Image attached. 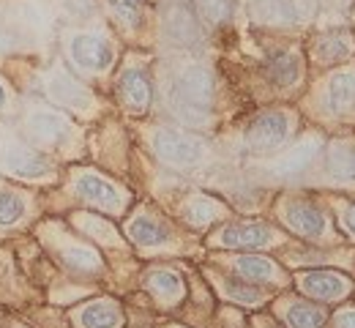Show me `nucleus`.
Returning <instances> with one entry per match:
<instances>
[{
    "label": "nucleus",
    "mask_w": 355,
    "mask_h": 328,
    "mask_svg": "<svg viewBox=\"0 0 355 328\" xmlns=\"http://www.w3.org/2000/svg\"><path fill=\"white\" fill-rule=\"evenodd\" d=\"M164 33H167L170 42H175L180 47H191V44L200 42L197 19H194V14L186 6H175L173 11H167V17H164Z\"/></svg>",
    "instance_id": "nucleus-14"
},
{
    "label": "nucleus",
    "mask_w": 355,
    "mask_h": 328,
    "mask_svg": "<svg viewBox=\"0 0 355 328\" xmlns=\"http://www.w3.org/2000/svg\"><path fill=\"white\" fill-rule=\"evenodd\" d=\"M194 8L205 25L219 28L232 14V0H194Z\"/></svg>",
    "instance_id": "nucleus-25"
},
{
    "label": "nucleus",
    "mask_w": 355,
    "mask_h": 328,
    "mask_svg": "<svg viewBox=\"0 0 355 328\" xmlns=\"http://www.w3.org/2000/svg\"><path fill=\"white\" fill-rule=\"evenodd\" d=\"M183 216H186L191 225L202 227V225H208V222H214V219L224 216V208L219 205V202H216V200L197 194V197H191V200H189V205H186Z\"/></svg>",
    "instance_id": "nucleus-22"
},
{
    "label": "nucleus",
    "mask_w": 355,
    "mask_h": 328,
    "mask_svg": "<svg viewBox=\"0 0 355 328\" xmlns=\"http://www.w3.org/2000/svg\"><path fill=\"white\" fill-rule=\"evenodd\" d=\"M153 150L164 164H170L175 170H191V167L202 164L208 156V145L200 137L173 132V129H159L153 135Z\"/></svg>",
    "instance_id": "nucleus-3"
},
{
    "label": "nucleus",
    "mask_w": 355,
    "mask_h": 328,
    "mask_svg": "<svg viewBox=\"0 0 355 328\" xmlns=\"http://www.w3.org/2000/svg\"><path fill=\"white\" fill-rule=\"evenodd\" d=\"M80 219H85V227H88L93 235H101L104 241L115 243V230H112L107 222H96V216H80Z\"/></svg>",
    "instance_id": "nucleus-29"
},
{
    "label": "nucleus",
    "mask_w": 355,
    "mask_h": 328,
    "mask_svg": "<svg viewBox=\"0 0 355 328\" xmlns=\"http://www.w3.org/2000/svg\"><path fill=\"white\" fill-rule=\"evenodd\" d=\"M266 69L273 85L293 88L301 80V55L298 52H290V49H282V52H276V55L268 58Z\"/></svg>",
    "instance_id": "nucleus-17"
},
{
    "label": "nucleus",
    "mask_w": 355,
    "mask_h": 328,
    "mask_svg": "<svg viewBox=\"0 0 355 328\" xmlns=\"http://www.w3.org/2000/svg\"><path fill=\"white\" fill-rule=\"evenodd\" d=\"M317 150H320V140L298 142L293 150L282 153V156L270 164V173L279 175V178H295V175H301L304 170H309V164L314 162Z\"/></svg>",
    "instance_id": "nucleus-12"
},
{
    "label": "nucleus",
    "mask_w": 355,
    "mask_h": 328,
    "mask_svg": "<svg viewBox=\"0 0 355 328\" xmlns=\"http://www.w3.org/2000/svg\"><path fill=\"white\" fill-rule=\"evenodd\" d=\"M214 101V74L202 63H189L178 69L167 85V104L178 118L189 126H200L208 121Z\"/></svg>",
    "instance_id": "nucleus-1"
},
{
    "label": "nucleus",
    "mask_w": 355,
    "mask_h": 328,
    "mask_svg": "<svg viewBox=\"0 0 355 328\" xmlns=\"http://www.w3.org/2000/svg\"><path fill=\"white\" fill-rule=\"evenodd\" d=\"M325 101L328 110L336 115H347L355 110V74L353 71H339L328 80L325 88Z\"/></svg>",
    "instance_id": "nucleus-15"
},
{
    "label": "nucleus",
    "mask_w": 355,
    "mask_h": 328,
    "mask_svg": "<svg viewBox=\"0 0 355 328\" xmlns=\"http://www.w3.org/2000/svg\"><path fill=\"white\" fill-rule=\"evenodd\" d=\"M214 241L222 246H232V249H260V246L273 243V233L266 225H230Z\"/></svg>",
    "instance_id": "nucleus-13"
},
{
    "label": "nucleus",
    "mask_w": 355,
    "mask_h": 328,
    "mask_svg": "<svg viewBox=\"0 0 355 328\" xmlns=\"http://www.w3.org/2000/svg\"><path fill=\"white\" fill-rule=\"evenodd\" d=\"M284 219L287 225L304 238H322L328 233V222H325V214L320 208H314L311 202H293L287 205L284 211Z\"/></svg>",
    "instance_id": "nucleus-11"
},
{
    "label": "nucleus",
    "mask_w": 355,
    "mask_h": 328,
    "mask_svg": "<svg viewBox=\"0 0 355 328\" xmlns=\"http://www.w3.org/2000/svg\"><path fill=\"white\" fill-rule=\"evenodd\" d=\"M287 320L293 328H320L325 323V312L311 304H290Z\"/></svg>",
    "instance_id": "nucleus-26"
},
{
    "label": "nucleus",
    "mask_w": 355,
    "mask_h": 328,
    "mask_svg": "<svg viewBox=\"0 0 355 328\" xmlns=\"http://www.w3.org/2000/svg\"><path fill=\"white\" fill-rule=\"evenodd\" d=\"M129 235L139 246H162L170 241V230L153 216H137L129 225Z\"/></svg>",
    "instance_id": "nucleus-20"
},
{
    "label": "nucleus",
    "mask_w": 355,
    "mask_h": 328,
    "mask_svg": "<svg viewBox=\"0 0 355 328\" xmlns=\"http://www.w3.org/2000/svg\"><path fill=\"white\" fill-rule=\"evenodd\" d=\"M301 290L314 295V298L334 301V298H339V295H345L350 290V282L345 277H339V274H331V271H314V274L301 277Z\"/></svg>",
    "instance_id": "nucleus-16"
},
{
    "label": "nucleus",
    "mask_w": 355,
    "mask_h": 328,
    "mask_svg": "<svg viewBox=\"0 0 355 328\" xmlns=\"http://www.w3.org/2000/svg\"><path fill=\"white\" fill-rule=\"evenodd\" d=\"M107 6L115 14V19L129 28L139 25V19H142V0H107Z\"/></svg>",
    "instance_id": "nucleus-28"
},
{
    "label": "nucleus",
    "mask_w": 355,
    "mask_h": 328,
    "mask_svg": "<svg viewBox=\"0 0 355 328\" xmlns=\"http://www.w3.org/2000/svg\"><path fill=\"white\" fill-rule=\"evenodd\" d=\"M314 0H252L249 14L260 25H301L314 14Z\"/></svg>",
    "instance_id": "nucleus-6"
},
{
    "label": "nucleus",
    "mask_w": 355,
    "mask_h": 328,
    "mask_svg": "<svg viewBox=\"0 0 355 328\" xmlns=\"http://www.w3.org/2000/svg\"><path fill=\"white\" fill-rule=\"evenodd\" d=\"M66 52L77 69L85 74H104L112 60H115V47L110 39H104L96 31H77L66 39Z\"/></svg>",
    "instance_id": "nucleus-4"
},
{
    "label": "nucleus",
    "mask_w": 355,
    "mask_h": 328,
    "mask_svg": "<svg viewBox=\"0 0 355 328\" xmlns=\"http://www.w3.org/2000/svg\"><path fill=\"white\" fill-rule=\"evenodd\" d=\"M314 52H317V58H320V60H325V63L345 60V58L353 52V39H350V33H347V31L334 28V31H328V33H322V36L317 39Z\"/></svg>",
    "instance_id": "nucleus-19"
},
{
    "label": "nucleus",
    "mask_w": 355,
    "mask_h": 328,
    "mask_svg": "<svg viewBox=\"0 0 355 328\" xmlns=\"http://www.w3.org/2000/svg\"><path fill=\"white\" fill-rule=\"evenodd\" d=\"M121 101L129 112H145L150 107V80L142 69H126L118 83Z\"/></svg>",
    "instance_id": "nucleus-10"
},
{
    "label": "nucleus",
    "mask_w": 355,
    "mask_h": 328,
    "mask_svg": "<svg viewBox=\"0 0 355 328\" xmlns=\"http://www.w3.org/2000/svg\"><path fill=\"white\" fill-rule=\"evenodd\" d=\"M148 284H150V290L159 295V298H164V301H178L180 295H183V284L178 279L173 271H153L150 277H148Z\"/></svg>",
    "instance_id": "nucleus-27"
},
{
    "label": "nucleus",
    "mask_w": 355,
    "mask_h": 328,
    "mask_svg": "<svg viewBox=\"0 0 355 328\" xmlns=\"http://www.w3.org/2000/svg\"><path fill=\"white\" fill-rule=\"evenodd\" d=\"M328 175L339 184H355V142H336L328 150Z\"/></svg>",
    "instance_id": "nucleus-18"
},
{
    "label": "nucleus",
    "mask_w": 355,
    "mask_h": 328,
    "mask_svg": "<svg viewBox=\"0 0 355 328\" xmlns=\"http://www.w3.org/2000/svg\"><path fill=\"white\" fill-rule=\"evenodd\" d=\"M74 189L85 202L101 208V211H110V214H121L123 205H126L123 189H118L112 181H107V178H101L96 173H80L74 178Z\"/></svg>",
    "instance_id": "nucleus-8"
},
{
    "label": "nucleus",
    "mask_w": 355,
    "mask_h": 328,
    "mask_svg": "<svg viewBox=\"0 0 355 328\" xmlns=\"http://www.w3.org/2000/svg\"><path fill=\"white\" fill-rule=\"evenodd\" d=\"M28 214V200L25 194H17V191H0V230L3 227H11V225H19Z\"/></svg>",
    "instance_id": "nucleus-23"
},
{
    "label": "nucleus",
    "mask_w": 355,
    "mask_h": 328,
    "mask_svg": "<svg viewBox=\"0 0 355 328\" xmlns=\"http://www.w3.org/2000/svg\"><path fill=\"white\" fill-rule=\"evenodd\" d=\"M25 132L28 137L39 145H46V148H60L71 140L74 135V126L55 110H46V107H31L25 112Z\"/></svg>",
    "instance_id": "nucleus-5"
},
{
    "label": "nucleus",
    "mask_w": 355,
    "mask_h": 328,
    "mask_svg": "<svg viewBox=\"0 0 355 328\" xmlns=\"http://www.w3.org/2000/svg\"><path fill=\"white\" fill-rule=\"evenodd\" d=\"M0 173L25 178V181H44L52 175V164L17 135L3 132L0 135Z\"/></svg>",
    "instance_id": "nucleus-2"
},
{
    "label": "nucleus",
    "mask_w": 355,
    "mask_h": 328,
    "mask_svg": "<svg viewBox=\"0 0 355 328\" xmlns=\"http://www.w3.org/2000/svg\"><path fill=\"white\" fill-rule=\"evenodd\" d=\"M63 6L74 17H90L96 11V0H63Z\"/></svg>",
    "instance_id": "nucleus-30"
},
{
    "label": "nucleus",
    "mask_w": 355,
    "mask_h": 328,
    "mask_svg": "<svg viewBox=\"0 0 355 328\" xmlns=\"http://www.w3.org/2000/svg\"><path fill=\"white\" fill-rule=\"evenodd\" d=\"M336 328H355V309L339 312L336 315Z\"/></svg>",
    "instance_id": "nucleus-32"
},
{
    "label": "nucleus",
    "mask_w": 355,
    "mask_h": 328,
    "mask_svg": "<svg viewBox=\"0 0 355 328\" xmlns=\"http://www.w3.org/2000/svg\"><path fill=\"white\" fill-rule=\"evenodd\" d=\"M8 107V88H6V83L0 80V112Z\"/></svg>",
    "instance_id": "nucleus-34"
},
{
    "label": "nucleus",
    "mask_w": 355,
    "mask_h": 328,
    "mask_svg": "<svg viewBox=\"0 0 355 328\" xmlns=\"http://www.w3.org/2000/svg\"><path fill=\"white\" fill-rule=\"evenodd\" d=\"M44 88L49 98L60 107H69V110H93V98L90 94L71 77L66 74L63 69H52L49 74L44 77Z\"/></svg>",
    "instance_id": "nucleus-9"
},
{
    "label": "nucleus",
    "mask_w": 355,
    "mask_h": 328,
    "mask_svg": "<svg viewBox=\"0 0 355 328\" xmlns=\"http://www.w3.org/2000/svg\"><path fill=\"white\" fill-rule=\"evenodd\" d=\"M14 42H17V39H14V33H11L8 19H6V17H0V55L14 47Z\"/></svg>",
    "instance_id": "nucleus-31"
},
{
    "label": "nucleus",
    "mask_w": 355,
    "mask_h": 328,
    "mask_svg": "<svg viewBox=\"0 0 355 328\" xmlns=\"http://www.w3.org/2000/svg\"><path fill=\"white\" fill-rule=\"evenodd\" d=\"M118 323H121V312L112 301H96L80 312L83 328H118Z\"/></svg>",
    "instance_id": "nucleus-21"
},
{
    "label": "nucleus",
    "mask_w": 355,
    "mask_h": 328,
    "mask_svg": "<svg viewBox=\"0 0 355 328\" xmlns=\"http://www.w3.org/2000/svg\"><path fill=\"white\" fill-rule=\"evenodd\" d=\"M345 225H347V230L355 235V202L345 208Z\"/></svg>",
    "instance_id": "nucleus-33"
},
{
    "label": "nucleus",
    "mask_w": 355,
    "mask_h": 328,
    "mask_svg": "<svg viewBox=\"0 0 355 328\" xmlns=\"http://www.w3.org/2000/svg\"><path fill=\"white\" fill-rule=\"evenodd\" d=\"M235 271L252 282L276 279V268H273V263L266 260V257H238L235 260Z\"/></svg>",
    "instance_id": "nucleus-24"
},
{
    "label": "nucleus",
    "mask_w": 355,
    "mask_h": 328,
    "mask_svg": "<svg viewBox=\"0 0 355 328\" xmlns=\"http://www.w3.org/2000/svg\"><path fill=\"white\" fill-rule=\"evenodd\" d=\"M290 135V115L282 110H268L257 115L246 129V148L254 153H266L279 148Z\"/></svg>",
    "instance_id": "nucleus-7"
}]
</instances>
